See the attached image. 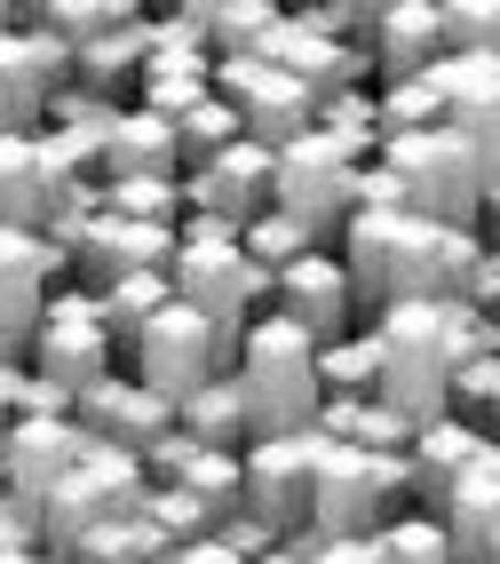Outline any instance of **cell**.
Masks as SVG:
<instances>
[{
	"label": "cell",
	"instance_id": "8d00e7d4",
	"mask_svg": "<svg viewBox=\"0 0 500 564\" xmlns=\"http://www.w3.org/2000/svg\"><path fill=\"white\" fill-rule=\"evenodd\" d=\"M135 517H143V524H151V533H160L167 549H183V541H199V533H215V517H207L199 501H191L183 485H151Z\"/></svg>",
	"mask_w": 500,
	"mask_h": 564
},
{
	"label": "cell",
	"instance_id": "ac0fdd59",
	"mask_svg": "<svg viewBox=\"0 0 500 564\" xmlns=\"http://www.w3.org/2000/svg\"><path fill=\"white\" fill-rule=\"evenodd\" d=\"M262 56H271L279 72H294V80L311 88L318 104L341 96V88H366V80H373V56L350 48V41H334V32H318L302 9H286V24L271 32V48H262Z\"/></svg>",
	"mask_w": 500,
	"mask_h": 564
},
{
	"label": "cell",
	"instance_id": "7bdbcfd3",
	"mask_svg": "<svg viewBox=\"0 0 500 564\" xmlns=\"http://www.w3.org/2000/svg\"><path fill=\"white\" fill-rule=\"evenodd\" d=\"M460 303H477V311H492V318H500V247H485V254H477V271H469V286H460Z\"/></svg>",
	"mask_w": 500,
	"mask_h": 564
},
{
	"label": "cell",
	"instance_id": "f35d334b",
	"mask_svg": "<svg viewBox=\"0 0 500 564\" xmlns=\"http://www.w3.org/2000/svg\"><path fill=\"white\" fill-rule=\"evenodd\" d=\"M286 549H294L302 564H381V533H334V541L286 533Z\"/></svg>",
	"mask_w": 500,
	"mask_h": 564
},
{
	"label": "cell",
	"instance_id": "b9f144b4",
	"mask_svg": "<svg viewBox=\"0 0 500 564\" xmlns=\"http://www.w3.org/2000/svg\"><path fill=\"white\" fill-rule=\"evenodd\" d=\"M0 541L41 556V501H24V494H9V485H0Z\"/></svg>",
	"mask_w": 500,
	"mask_h": 564
},
{
	"label": "cell",
	"instance_id": "9a60e30c",
	"mask_svg": "<svg viewBox=\"0 0 500 564\" xmlns=\"http://www.w3.org/2000/svg\"><path fill=\"white\" fill-rule=\"evenodd\" d=\"M175 262V231L160 223H128V215H96L80 247H72V286L104 294L111 279H135V271H167Z\"/></svg>",
	"mask_w": 500,
	"mask_h": 564
},
{
	"label": "cell",
	"instance_id": "cb8c5ba5",
	"mask_svg": "<svg viewBox=\"0 0 500 564\" xmlns=\"http://www.w3.org/2000/svg\"><path fill=\"white\" fill-rule=\"evenodd\" d=\"M175 430L191 445H215V454H247V390H239V373H215V382H199L183 405H175Z\"/></svg>",
	"mask_w": 500,
	"mask_h": 564
},
{
	"label": "cell",
	"instance_id": "bcb514c9",
	"mask_svg": "<svg viewBox=\"0 0 500 564\" xmlns=\"http://www.w3.org/2000/svg\"><path fill=\"white\" fill-rule=\"evenodd\" d=\"M0 564H41V556H32V549H9V541H0Z\"/></svg>",
	"mask_w": 500,
	"mask_h": 564
},
{
	"label": "cell",
	"instance_id": "8fae6325",
	"mask_svg": "<svg viewBox=\"0 0 500 564\" xmlns=\"http://www.w3.org/2000/svg\"><path fill=\"white\" fill-rule=\"evenodd\" d=\"M262 207H271V152L247 143V135L183 175V215H207V223H222V231H247Z\"/></svg>",
	"mask_w": 500,
	"mask_h": 564
},
{
	"label": "cell",
	"instance_id": "ee69618b",
	"mask_svg": "<svg viewBox=\"0 0 500 564\" xmlns=\"http://www.w3.org/2000/svg\"><path fill=\"white\" fill-rule=\"evenodd\" d=\"M160 564H239V556H230L215 533H199V541H183V549H167Z\"/></svg>",
	"mask_w": 500,
	"mask_h": 564
},
{
	"label": "cell",
	"instance_id": "1f68e13d",
	"mask_svg": "<svg viewBox=\"0 0 500 564\" xmlns=\"http://www.w3.org/2000/svg\"><path fill=\"white\" fill-rule=\"evenodd\" d=\"M437 326H445V366H485V358H500V318L477 311V303H460V294H445V303H437Z\"/></svg>",
	"mask_w": 500,
	"mask_h": 564
},
{
	"label": "cell",
	"instance_id": "3957f363",
	"mask_svg": "<svg viewBox=\"0 0 500 564\" xmlns=\"http://www.w3.org/2000/svg\"><path fill=\"white\" fill-rule=\"evenodd\" d=\"M167 279H175V303H191L230 350H239V334L254 311H271V279L247 262L239 231H222V223L207 215H183L175 223V262H167Z\"/></svg>",
	"mask_w": 500,
	"mask_h": 564
},
{
	"label": "cell",
	"instance_id": "7a4b0ae2",
	"mask_svg": "<svg viewBox=\"0 0 500 564\" xmlns=\"http://www.w3.org/2000/svg\"><path fill=\"white\" fill-rule=\"evenodd\" d=\"M230 373H239V390H247V430L254 437H302L318 422V398H326L318 390V343L294 318L254 311L239 350H230Z\"/></svg>",
	"mask_w": 500,
	"mask_h": 564
},
{
	"label": "cell",
	"instance_id": "83f0119b",
	"mask_svg": "<svg viewBox=\"0 0 500 564\" xmlns=\"http://www.w3.org/2000/svg\"><path fill=\"white\" fill-rule=\"evenodd\" d=\"M167 556V541L151 533L143 517H104L96 533H80L64 556H48V564H160Z\"/></svg>",
	"mask_w": 500,
	"mask_h": 564
},
{
	"label": "cell",
	"instance_id": "5bb4252c",
	"mask_svg": "<svg viewBox=\"0 0 500 564\" xmlns=\"http://www.w3.org/2000/svg\"><path fill=\"white\" fill-rule=\"evenodd\" d=\"M64 88H72V48L64 41H48V32H32V24L0 32V96H9V111H17L24 135L48 128V104Z\"/></svg>",
	"mask_w": 500,
	"mask_h": 564
},
{
	"label": "cell",
	"instance_id": "836d02e7",
	"mask_svg": "<svg viewBox=\"0 0 500 564\" xmlns=\"http://www.w3.org/2000/svg\"><path fill=\"white\" fill-rule=\"evenodd\" d=\"M445 128L477 152L485 183H500V80H492V88H477V96H460V104L445 111Z\"/></svg>",
	"mask_w": 500,
	"mask_h": 564
},
{
	"label": "cell",
	"instance_id": "7402d4cb",
	"mask_svg": "<svg viewBox=\"0 0 500 564\" xmlns=\"http://www.w3.org/2000/svg\"><path fill=\"white\" fill-rule=\"evenodd\" d=\"M175 17L207 41L215 64H230V56H262V48H271V32L286 24L279 0H175Z\"/></svg>",
	"mask_w": 500,
	"mask_h": 564
},
{
	"label": "cell",
	"instance_id": "44dd1931",
	"mask_svg": "<svg viewBox=\"0 0 500 564\" xmlns=\"http://www.w3.org/2000/svg\"><path fill=\"white\" fill-rule=\"evenodd\" d=\"M143 56H151V17L104 32V41H88V48H72V88L111 104V111H128L135 88H143Z\"/></svg>",
	"mask_w": 500,
	"mask_h": 564
},
{
	"label": "cell",
	"instance_id": "7dc6e473",
	"mask_svg": "<svg viewBox=\"0 0 500 564\" xmlns=\"http://www.w3.org/2000/svg\"><path fill=\"white\" fill-rule=\"evenodd\" d=\"M254 564H302V556L294 549H271V556H254Z\"/></svg>",
	"mask_w": 500,
	"mask_h": 564
},
{
	"label": "cell",
	"instance_id": "60d3db41",
	"mask_svg": "<svg viewBox=\"0 0 500 564\" xmlns=\"http://www.w3.org/2000/svg\"><path fill=\"white\" fill-rule=\"evenodd\" d=\"M453 533V564H500V509L469 517V524H445Z\"/></svg>",
	"mask_w": 500,
	"mask_h": 564
},
{
	"label": "cell",
	"instance_id": "7c38bea8",
	"mask_svg": "<svg viewBox=\"0 0 500 564\" xmlns=\"http://www.w3.org/2000/svg\"><path fill=\"white\" fill-rule=\"evenodd\" d=\"M88 454V430L72 422V413H24V422H9V437H0V485L24 501H48L56 485L80 469Z\"/></svg>",
	"mask_w": 500,
	"mask_h": 564
},
{
	"label": "cell",
	"instance_id": "603a6c76",
	"mask_svg": "<svg viewBox=\"0 0 500 564\" xmlns=\"http://www.w3.org/2000/svg\"><path fill=\"white\" fill-rule=\"evenodd\" d=\"M120 175H175L183 183V135H175V120L128 104L120 120H111V143H104V183H120Z\"/></svg>",
	"mask_w": 500,
	"mask_h": 564
},
{
	"label": "cell",
	"instance_id": "c3c4849f",
	"mask_svg": "<svg viewBox=\"0 0 500 564\" xmlns=\"http://www.w3.org/2000/svg\"><path fill=\"white\" fill-rule=\"evenodd\" d=\"M9 128H17V111H9V96H0V135H9Z\"/></svg>",
	"mask_w": 500,
	"mask_h": 564
},
{
	"label": "cell",
	"instance_id": "6da1fadb",
	"mask_svg": "<svg viewBox=\"0 0 500 564\" xmlns=\"http://www.w3.org/2000/svg\"><path fill=\"white\" fill-rule=\"evenodd\" d=\"M334 254H341V271H350V311L373 326L390 303H445V294H460L469 271H477V254H485V231L358 207L341 223Z\"/></svg>",
	"mask_w": 500,
	"mask_h": 564
},
{
	"label": "cell",
	"instance_id": "2e32d148",
	"mask_svg": "<svg viewBox=\"0 0 500 564\" xmlns=\"http://www.w3.org/2000/svg\"><path fill=\"white\" fill-rule=\"evenodd\" d=\"M72 422H80L88 437H104V445H128V454H151L167 430H175V405L160 398V390H143L135 373H104L96 390H80L72 398Z\"/></svg>",
	"mask_w": 500,
	"mask_h": 564
},
{
	"label": "cell",
	"instance_id": "ba28073f",
	"mask_svg": "<svg viewBox=\"0 0 500 564\" xmlns=\"http://www.w3.org/2000/svg\"><path fill=\"white\" fill-rule=\"evenodd\" d=\"M128 373H135L143 390H160L167 405H183L199 382L230 373V343H222V334L191 311V303H167V311L128 343Z\"/></svg>",
	"mask_w": 500,
	"mask_h": 564
},
{
	"label": "cell",
	"instance_id": "f546056e",
	"mask_svg": "<svg viewBox=\"0 0 500 564\" xmlns=\"http://www.w3.org/2000/svg\"><path fill=\"white\" fill-rule=\"evenodd\" d=\"M318 390H326V398H373V390H381V350H373L366 326L318 350Z\"/></svg>",
	"mask_w": 500,
	"mask_h": 564
},
{
	"label": "cell",
	"instance_id": "681fc988",
	"mask_svg": "<svg viewBox=\"0 0 500 564\" xmlns=\"http://www.w3.org/2000/svg\"><path fill=\"white\" fill-rule=\"evenodd\" d=\"M41 564H48V556H41Z\"/></svg>",
	"mask_w": 500,
	"mask_h": 564
},
{
	"label": "cell",
	"instance_id": "277c9868",
	"mask_svg": "<svg viewBox=\"0 0 500 564\" xmlns=\"http://www.w3.org/2000/svg\"><path fill=\"white\" fill-rule=\"evenodd\" d=\"M373 350H381V405H398L405 422H437L453 413V366H445V326H437V303H390L373 326Z\"/></svg>",
	"mask_w": 500,
	"mask_h": 564
},
{
	"label": "cell",
	"instance_id": "4fadbf2b",
	"mask_svg": "<svg viewBox=\"0 0 500 564\" xmlns=\"http://www.w3.org/2000/svg\"><path fill=\"white\" fill-rule=\"evenodd\" d=\"M271 311L294 318L318 350L341 343L350 318H358V311H350V271H341V254H334V247H311L302 262H286V271L271 279Z\"/></svg>",
	"mask_w": 500,
	"mask_h": 564
},
{
	"label": "cell",
	"instance_id": "74e56055",
	"mask_svg": "<svg viewBox=\"0 0 500 564\" xmlns=\"http://www.w3.org/2000/svg\"><path fill=\"white\" fill-rule=\"evenodd\" d=\"M381 564H453V533L437 517H390L381 524Z\"/></svg>",
	"mask_w": 500,
	"mask_h": 564
},
{
	"label": "cell",
	"instance_id": "d6a6232c",
	"mask_svg": "<svg viewBox=\"0 0 500 564\" xmlns=\"http://www.w3.org/2000/svg\"><path fill=\"white\" fill-rule=\"evenodd\" d=\"M239 247H247V262H254V271H262V279H279V271H286V262H302V254H311L318 239H311V231H302V223H294V215H279V207H262V215L247 223V231H239Z\"/></svg>",
	"mask_w": 500,
	"mask_h": 564
},
{
	"label": "cell",
	"instance_id": "d590c367",
	"mask_svg": "<svg viewBox=\"0 0 500 564\" xmlns=\"http://www.w3.org/2000/svg\"><path fill=\"white\" fill-rule=\"evenodd\" d=\"M175 135H183V175H191L199 160H215V152L239 143V111H230L222 96H207V104H191L183 120H175Z\"/></svg>",
	"mask_w": 500,
	"mask_h": 564
},
{
	"label": "cell",
	"instance_id": "ffe728a7",
	"mask_svg": "<svg viewBox=\"0 0 500 564\" xmlns=\"http://www.w3.org/2000/svg\"><path fill=\"white\" fill-rule=\"evenodd\" d=\"M485 445H492V437L469 422V413H437V422H421V430H413L405 462H413V501H421V517H437V509H445L453 477L469 469Z\"/></svg>",
	"mask_w": 500,
	"mask_h": 564
},
{
	"label": "cell",
	"instance_id": "8992f818",
	"mask_svg": "<svg viewBox=\"0 0 500 564\" xmlns=\"http://www.w3.org/2000/svg\"><path fill=\"white\" fill-rule=\"evenodd\" d=\"M358 167H366V152H350V143H334L326 128H311V135H294L286 152H271V207L294 215L302 231L326 247V239H341V223L358 215Z\"/></svg>",
	"mask_w": 500,
	"mask_h": 564
},
{
	"label": "cell",
	"instance_id": "4dcf8cb0",
	"mask_svg": "<svg viewBox=\"0 0 500 564\" xmlns=\"http://www.w3.org/2000/svg\"><path fill=\"white\" fill-rule=\"evenodd\" d=\"M104 215H128V223H160V231H175V223H183V183H175V175H120V183H104Z\"/></svg>",
	"mask_w": 500,
	"mask_h": 564
},
{
	"label": "cell",
	"instance_id": "5b68a950",
	"mask_svg": "<svg viewBox=\"0 0 500 564\" xmlns=\"http://www.w3.org/2000/svg\"><path fill=\"white\" fill-rule=\"evenodd\" d=\"M381 167L405 183V215L421 223H460L477 231L485 215V167L453 128H421V135H381Z\"/></svg>",
	"mask_w": 500,
	"mask_h": 564
},
{
	"label": "cell",
	"instance_id": "30bf717a",
	"mask_svg": "<svg viewBox=\"0 0 500 564\" xmlns=\"http://www.w3.org/2000/svg\"><path fill=\"white\" fill-rule=\"evenodd\" d=\"M56 286H64V262L41 247V231H0V366H24Z\"/></svg>",
	"mask_w": 500,
	"mask_h": 564
},
{
	"label": "cell",
	"instance_id": "d6986e66",
	"mask_svg": "<svg viewBox=\"0 0 500 564\" xmlns=\"http://www.w3.org/2000/svg\"><path fill=\"white\" fill-rule=\"evenodd\" d=\"M373 80L390 88V80H413V72H430L445 56V24H437V0H381L373 9Z\"/></svg>",
	"mask_w": 500,
	"mask_h": 564
},
{
	"label": "cell",
	"instance_id": "e0dca14e",
	"mask_svg": "<svg viewBox=\"0 0 500 564\" xmlns=\"http://www.w3.org/2000/svg\"><path fill=\"white\" fill-rule=\"evenodd\" d=\"M247 509L262 524H279V533H302V524H311V430L247 445Z\"/></svg>",
	"mask_w": 500,
	"mask_h": 564
},
{
	"label": "cell",
	"instance_id": "f6af8a7d",
	"mask_svg": "<svg viewBox=\"0 0 500 564\" xmlns=\"http://www.w3.org/2000/svg\"><path fill=\"white\" fill-rule=\"evenodd\" d=\"M477 231H485V247H500V183H485V215H477Z\"/></svg>",
	"mask_w": 500,
	"mask_h": 564
},
{
	"label": "cell",
	"instance_id": "484cf974",
	"mask_svg": "<svg viewBox=\"0 0 500 564\" xmlns=\"http://www.w3.org/2000/svg\"><path fill=\"white\" fill-rule=\"evenodd\" d=\"M135 17H143L135 0H17V24L48 32L64 48H88V41H104V32H120Z\"/></svg>",
	"mask_w": 500,
	"mask_h": 564
},
{
	"label": "cell",
	"instance_id": "ab89813d",
	"mask_svg": "<svg viewBox=\"0 0 500 564\" xmlns=\"http://www.w3.org/2000/svg\"><path fill=\"white\" fill-rule=\"evenodd\" d=\"M215 541H222L230 556H239V564H254V556H271V549H286V533H279V524H262L254 509H230V517L215 524Z\"/></svg>",
	"mask_w": 500,
	"mask_h": 564
},
{
	"label": "cell",
	"instance_id": "d4e9b609",
	"mask_svg": "<svg viewBox=\"0 0 500 564\" xmlns=\"http://www.w3.org/2000/svg\"><path fill=\"white\" fill-rule=\"evenodd\" d=\"M41 215H48L41 135L9 128V135H0V231H41Z\"/></svg>",
	"mask_w": 500,
	"mask_h": 564
},
{
	"label": "cell",
	"instance_id": "e575fe53",
	"mask_svg": "<svg viewBox=\"0 0 500 564\" xmlns=\"http://www.w3.org/2000/svg\"><path fill=\"white\" fill-rule=\"evenodd\" d=\"M445 56H500V0H437Z\"/></svg>",
	"mask_w": 500,
	"mask_h": 564
},
{
	"label": "cell",
	"instance_id": "9c48e42d",
	"mask_svg": "<svg viewBox=\"0 0 500 564\" xmlns=\"http://www.w3.org/2000/svg\"><path fill=\"white\" fill-rule=\"evenodd\" d=\"M215 96L239 111V135L262 143V152H286L294 135L318 128V96L294 80V72H279L271 56H230L215 64Z\"/></svg>",
	"mask_w": 500,
	"mask_h": 564
},
{
	"label": "cell",
	"instance_id": "4316f807",
	"mask_svg": "<svg viewBox=\"0 0 500 564\" xmlns=\"http://www.w3.org/2000/svg\"><path fill=\"white\" fill-rule=\"evenodd\" d=\"M175 303V279L167 271H135V279H111L104 294H96V318H104V334H111V343H135V334L151 326V318H160Z\"/></svg>",
	"mask_w": 500,
	"mask_h": 564
},
{
	"label": "cell",
	"instance_id": "52a82bcc",
	"mask_svg": "<svg viewBox=\"0 0 500 564\" xmlns=\"http://www.w3.org/2000/svg\"><path fill=\"white\" fill-rule=\"evenodd\" d=\"M24 366L41 373V382H56L64 398H80V390H96V382H104V373H120V343L104 334L96 294H88V286H56V294H48L41 334H32Z\"/></svg>",
	"mask_w": 500,
	"mask_h": 564
},
{
	"label": "cell",
	"instance_id": "f1b7e54d",
	"mask_svg": "<svg viewBox=\"0 0 500 564\" xmlns=\"http://www.w3.org/2000/svg\"><path fill=\"white\" fill-rule=\"evenodd\" d=\"M175 485H183V494L199 501L215 524H222L230 509H247V454H215V445H199V454L183 462V477H175Z\"/></svg>",
	"mask_w": 500,
	"mask_h": 564
}]
</instances>
